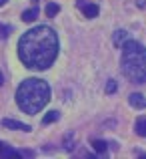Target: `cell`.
<instances>
[{
    "mask_svg": "<svg viewBox=\"0 0 146 159\" xmlns=\"http://www.w3.org/2000/svg\"><path fill=\"white\" fill-rule=\"evenodd\" d=\"M58 34L54 28L40 24L26 30L18 40V58L26 69L46 70L54 65L58 57Z\"/></svg>",
    "mask_w": 146,
    "mask_h": 159,
    "instance_id": "cell-1",
    "label": "cell"
},
{
    "mask_svg": "<svg viewBox=\"0 0 146 159\" xmlns=\"http://www.w3.org/2000/svg\"><path fill=\"white\" fill-rule=\"evenodd\" d=\"M50 101V85L44 79H26L16 89V105L26 115L40 113Z\"/></svg>",
    "mask_w": 146,
    "mask_h": 159,
    "instance_id": "cell-2",
    "label": "cell"
},
{
    "mask_svg": "<svg viewBox=\"0 0 146 159\" xmlns=\"http://www.w3.org/2000/svg\"><path fill=\"white\" fill-rule=\"evenodd\" d=\"M120 69L122 75L130 83L144 85L146 83V47L138 40H128L122 47V57H120Z\"/></svg>",
    "mask_w": 146,
    "mask_h": 159,
    "instance_id": "cell-3",
    "label": "cell"
},
{
    "mask_svg": "<svg viewBox=\"0 0 146 159\" xmlns=\"http://www.w3.org/2000/svg\"><path fill=\"white\" fill-rule=\"evenodd\" d=\"M76 6L84 12L86 18H96L98 16V4H92V2H86V0H76Z\"/></svg>",
    "mask_w": 146,
    "mask_h": 159,
    "instance_id": "cell-4",
    "label": "cell"
},
{
    "mask_svg": "<svg viewBox=\"0 0 146 159\" xmlns=\"http://www.w3.org/2000/svg\"><path fill=\"white\" fill-rule=\"evenodd\" d=\"M2 127L4 129H10V131H24V133L32 131L30 125L20 123V121H14V119H2Z\"/></svg>",
    "mask_w": 146,
    "mask_h": 159,
    "instance_id": "cell-5",
    "label": "cell"
},
{
    "mask_svg": "<svg viewBox=\"0 0 146 159\" xmlns=\"http://www.w3.org/2000/svg\"><path fill=\"white\" fill-rule=\"evenodd\" d=\"M128 40H130V34H128V30H124V28H118V30L112 34V43H114L116 48H122Z\"/></svg>",
    "mask_w": 146,
    "mask_h": 159,
    "instance_id": "cell-6",
    "label": "cell"
},
{
    "mask_svg": "<svg viewBox=\"0 0 146 159\" xmlns=\"http://www.w3.org/2000/svg\"><path fill=\"white\" fill-rule=\"evenodd\" d=\"M128 103L134 109H146V97L142 93H132L130 97H128Z\"/></svg>",
    "mask_w": 146,
    "mask_h": 159,
    "instance_id": "cell-7",
    "label": "cell"
},
{
    "mask_svg": "<svg viewBox=\"0 0 146 159\" xmlns=\"http://www.w3.org/2000/svg\"><path fill=\"white\" fill-rule=\"evenodd\" d=\"M22 151H16V149L8 147L4 141H0V157H20Z\"/></svg>",
    "mask_w": 146,
    "mask_h": 159,
    "instance_id": "cell-8",
    "label": "cell"
},
{
    "mask_svg": "<svg viewBox=\"0 0 146 159\" xmlns=\"http://www.w3.org/2000/svg\"><path fill=\"white\" fill-rule=\"evenodd\" d=\"M134 131H136V135L146 137V117H138V119H136V123H134Z\"/></svg>",
    "mask_w": 146,
    "mask_h": 159,
    "instance_id": "cell-9",
    "label": "cell"
},
{
    "mask_svg": "<svg viewBox=\"0 0 146 159\" xmlns=\"http://www.w3.org/2000/svg\"><path fill=\"white\" fill-rule=\"evenodd\" d=\"M36 16H38V8H28V10L22 12V20L24 22H32V20H36Z\"/></svg>",
    "mask_w": 146,
    "mask_h": 159,
    "instance_id": "cell-10",
    "label": "cell"
},
{
    "mask_svg": "<svg viewBox=\"0 0 146 159\" xmlns=\"http://www.w3.org/2000/svg\"><path fill=\"white\" fill-rule=\"evenodd\" d=\"M92 147L96 149V153L104 155V153H106V149H108V143H106V141H102V139H92Z\"/></svg>",
    "mask_w": 146,
    "mask_h": 159,
    "instance_id": "cell-11",
    "label": "cell"
},
{
    "mask_svg": "<svg viewBox=\"0 0 146 159\" xmlns=\"http://www.w3.org/2000/svg\"><path fill=\"white\" fill-rule=\"evenodd\" d=\"M58 119H60V113H58V111H50V113H46V115H44L42 123H44V125H48V123H56Z\"/></svg>",
    "mask_w": 146,
    "mask_h": 159,
    "instance_id": "cell-12",
    "label": "cell"
},
{
    "mask_svg": "<svg viewBox=\"0 0 146 159\" xmlns=\"http://www.w3.org/2000/svg\"><path fill=\"white\" fill-rule=\"evenodd\" d=\"M44 12H46L48 16H56L58 12H60V6H58V4H54V2H50L46 8H44Z\"/></svg>",
    "mask_w": 146,
    "mask_h": 159,
    "instance_id": "cell-13",
    "label": "cell"
},
{
    "mask_svg": "<svg viewBox=\"0 0 146 159\" xmlns=\"http://www.w3.org/2000/svg\"><path fill=\"white\" fill-rule=\"evenodd\" d=\"M116 91H118V83H116L114 79H110V81L106 83V95H114Z\"/></svg>",
    "mask_w": 146,
    "mask_h": 159,
    "instance_id": "cell-14",
    "label": "cell"
},
{
    "mask_svg": "<svg viewBox=\"0 0 146 159\" xmlns=\"http://www.w3.org/2000/svg\"><path fill=\"white\" fill-rule=\"evenodd\" d=\"M64 149H68V151L74 149V135L72 133H68V135L64 137Z\"/></svg>",
    "mask_w": 146,
    "mask_h": 159,
    "instance_id": "cell-15",
    "label": "cell"
},
{
    "mask_svg": "<svg viewBox=\"0 0 146 159\" xmlns=\"http://www.w3.org/2000/svg\"><path fill=\"white\" fill-rule=\"evenodd\" d=\"M136 6L142 8V10H146V0H136Z\"/></svg>",
    "mask_w": 146,
    "mask_h": 159,
    "instance_id": "cell-16",
    "label": "cell"
},
{
    "mask_svg": "<svg viewBox=\"0 0 146 159\" xmlns=\"http://www.w3.org/2000/svg\"><path fill=\"white\" fill-rule=\"evenodd\" d=\"M4 85V75H2V70H0V87Z\"/></svg>",
    "mask_w": 146,
    "mask_h": 159,
    "instance_id": "cell-17",
    "label": "cell"
},
{
    "mask_svg": "<svg viewBox=\"0 0 146 159\" xmlns=\"http://www.w3.org/2000/svg\"><path fill=\"white\" fill-rule=\"evenodd\" d=\"M8 2V0H0V6H4V4H6Z\"/></svg>",
    "mask_w": 146,
    "mask_h": 159,
    "instance_id": "cell-18",
    "label": "cell"
},
{
    "mask_svg": "<svg viewBox=\"0 0 146 159\" xmlns=\"http://www.w3.org/2000/svg\"><path fill=\"white\" fill-rule=\"evenodd\" d=\"M0 34H2V24H0Z\"/></svg>",
    "mask_w": 146,
    "mask_h": 159,
    "instance_id": "cell-19",
    "label": "cell"
}]
</instances>
